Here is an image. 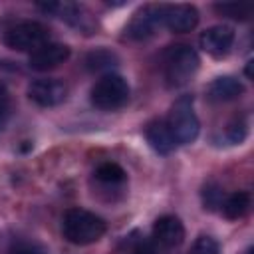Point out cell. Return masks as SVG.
<instances>
[{
    "label": "cell",
    "instance_id": "6da1fadb",
    "mask_svg": "<svg viewBox=\"0 0 254 254\" xmlns=\"http://www.w3.org/2000/svg\"><path fill=\"white\" fill-rule=\"evenodd\" d=\"M107 230V224L95 212L85 208H69L62 218V234L75 246H87L97 242Z\"/></svg>",
    "mask_w": 254,
    "mask_h": 254
},
{
    "label": "cell",
    "instance_id": "277c9868",
    "mask_svg": "<svg viewBox=\"0 0 254 254\" xmlns=\"http://www.w3.org/2000/svg\"><path fill=\"white\" fill-rule=\"evenodd\" d=\"M4 44L18 52H34L50 42V32L44 24L34 20H20L4 30Z\"/></svg>",
    "mask_w": 254,
    "mask_h": 254
},
{
    "label": "cell",
    "instance_id": "ba28073f",
    "mask_svg": "<svg viewBox=\"0 0 254 254\" xmlns=\"http://www.w3.org/2000/svg\"><path fill=\"white\" fill-rule=\"evenodd\" d=\"M198 44L208 56L224 58V56H228V52L234 44V30L230 26H224V24L210 26L200 34Z\"/></svg>",
    "mask_w": 254,
    "mask_h": 254
},
{
    "label": "cell",
    "instance_id": "2e32d148",
    "mask_svg": "<svg viewBox=\"0 0 254 254\" xmlns=\"http://www.w3.org/2000/svg\"><path fill=\"white\" fill-rule=\"evenodd\" d=\"M95 179L101 183H107V185H117V183H123L127 179V173L121 165L105 161L95 169Z\"/></svg>",
    "mask_w": 254,
    "mask_h": 254
},
{
    "label": "cell",
    "instance_id": "d6986e66",
    "mask_svg": "<svg viewBox=\"0 0 254 254\" xmlns=\"http://www.w3.org/2000/svg\"><path fill=\"white\" fill-rule=\"evenodd\" d=\"M189 254H220V246L212 236L202 234V236H198L194 240V244L190 246Z\"/></svg>",
    "mask_w": 254,
    "mask_h": 254
},
{
    "label": "cell",
    "instance_id": "30bf717a",
    "mask_svg": "<svg viewBox=\"0 0 254 254\" xmlns=\"http://www.w3.org/2000/svg\"><path fill=\"white\" fill-rule=\"evenodd\" d=\"M161 6H145L141 8L133 18L131 22L127 24L125 28V34L131 38V40H147L155 34L157 26H161Z\"/></svg>",
    "mask_w": 254,
    "mask_h": 254
},
{
    "label": "cell",
    "instance_id": "3957f363",
    "mask_svg": "<svg viewBox=\"0 0 254 254\" xmlns=\"http://www.w3.org/2000/svg\"><path fill=\"white\" fill-rule=\"evenodd\" d=\"M167 125L171 129L173 139H175L177 145H189V143H192L198 137L200 123H198V117L194 113L192 97L190 95L179 97L173 103L169 119H167Z\"/></svg>",
    "mask_w": 254,
    "mask_h": 254
},
{
    "label": "cell",
    "instance_id": "7c38bea8",
    "mask_svg": "<svg viewBox=\"0 0 254 254\" xmlns=\"http://www.w3.org/2000/svg\"><path fill=\"white\" fill-rule=\"evenodd\" d=\"M145 139L151 145V149L159 155H169L175 149L173 133L167 125V119H155L145 127Z\"/></svg>",
    "mask_w": 254,
    "mask_h": 254
},
{
    "label": "cell",
    "instance_id": "ac0fdd59",
    "mask_svg": "<svg viewBox=\"0 0 254 254\" xmlns=\"http://www.w3.org/2000/svg\"><path fill=\"white\" fill-rule=\"evenodd\" d=\"M246 133H248V123L244 121V117H234L226 125V139L230 143H242L246 139Z\"/></svg>",
    "mask_w": 254,
    "mask_h": 254
},
{
    "label": "cell",
    "instance_id": "52a82bcc",
    "mask_svg": "<svg viewBox=\"0 0 254 254\" xmlns=\"http://www.w3.org/2000/svg\"><path fill=\"white\" fill-rule=\"evenodd\" d=\"M198 24V10L190 4H167L161 8V26L171 32L185 34Z\"/></svg>",
    "mask_w": 254,
    "mask_h": 254
},
{
    "label": "cell",
    "instance_id": "e0dca14e",
    "mask_svg": "<svg viewBox=\"0 0 254 254\" xmlns=\"http://www.w3.org/2000/svg\"><path fill=\"white\" fill-rule=\"evenodd\" d=\"M214 10L222 16L234 18V20H248L252 16V4H244V2H222V4H214Z\"/></svg>",
    "mask_w": 254,
    "mask_h": 254
},
{
    "label": "cell",
    "instance_id": "7a4b0ae2",
    "mask_svg": "<svg viewBox=\"0 0 254 254\" xmlns=\"http://www.w3.org/2000/svg\"><path fill=\"white\" fill-rule=\"evenodd\" d=\"M165 81L169 87L185 85L198 69V56L190 46H171L163 60Z\"/></svg>",
    "mask_w": 254,
    "mask_h": 254
},
{
    "label": "cell",
    "instance_id": "7402d4cb",
    "mask_svg": "<svg viewBox=\"0 0 254 254\" xmlns=\"http://www.w3.org/2000/svg\"><path fill=\"white\" fill-rule=\"evenodd\" d=\"M10 254H48L44 246L36 244V242H16L12 248H10Z\"/></svg>",
    "mask_w": 254,
    "mask_h": 254
},
{
    "label": "cell",
    "instance_id": "5bb4252c",
    "mask_svg": "<svg viewBox=\"0 0 254 254\" xmlns=\"http://www.w3.org/2000/svg\"><path fill=\"white\" fill-rule=\"evenodd\" d=\"M220 208H222L224 218H228V220H238V218H242V216L248 212V208H250V194H248L246 190H236V192L228 194L226 198H222Z\"/></svg>",
    "mask_w": 254,
    "mask_h": 254
},
{
    "label": "cell",
    "instance_id": "ffe728a7",
    "mask_svg": "<svg viewBox=\"0 0 254 254\" xmlns=\"http://www.w3.org/2000/svg\"><path fill=\"white\" fill-rule=\"evenodd\" d=\"M202 204L208 210H212V208L222 204V190H220L218 185H214V183L204 185V189H202Z\"/></svg>",
    "mask_w": 254,
    "mask_h": 254
},
{
    "label": "cell",
    "instance_id": "9a60e30c",
    "mask_svg": "<svg viewBox=\"0 0 254 254\" xmlns=\"http://www.w3.org/2000/svg\"><path fill=\"white\" fill-rule=\"evenodd\" d=\"M113 65H117V56L113 52H109V50L99 48V50H93V52H89L85 56V67L91 69V71L109 69Z\"/></svg>",
    "mask_w": 254,
    "mask_h": 254
},
{
    "label": "cell",
    "instance_id": "44dd1931",
    "mask_svg": "<svg viewBox=\"0 0 254 254\" xmlns=\"http://www.w3.org/2000/svg\"><path fill=\"white\" fill-rule=\"evenodd\" d=\"M10 115V91L4 81H0V129L6 125V119Z\"/></svg>",
    "mask_w": 254,
    "mask_h": 254
},
{
    "label": "cell",
    "instance_id": "9c48e42d",
    "mask_svg": "<svg viewBox=\"0 0 254 254\" xmlns=\"http://www.w3.org/2000/svg\"><path fill=\"white\" fill-rule=\"evenodd\" d=\"M67 58H69V46L60 44V42H48L30 54L28 64L36 71H48V69L62 65Z\"/></svg>",
    "mask_w": 254,
    "mask_h": 254
},
{
    "label": "cell",
    "instance_id": "8992f818",
    "mask_svg": "<svg viewBox=\"0 0 254 254\" xmlns=\"http://www.w3.org/2000/svg\"><path fill=\"white\" fill-rule=\"evenodd\" d=\"M67 95V85L56 77H40L28 85V97L40 107H56Z\"/></svg>",
    "mask_w": 254,
    "mask_h": 254
},
{
    "label": "cell",
    "instance_id": "603a6c76",
    "mask_svg": "<svg viewBox=\"0 0 254 254\" xmlns=\"http://www.w3.org/2000/svg\"><path fill=\"white\" fill-rule=\"evenodd\" d=\"M131 254H157V250H155L151 244L141 242V244H137V246L133 248V252H131Z\"/></svg>",
    "mask_w": 254,
    "mask_h": 254
},
{
    "label": "cell",
    "instance_id": "5b68a950",
    "mask_svg": "<svg viewBox=\"0 0 254 254\" xmlns=\"http://www.w3.org/2000/svg\"><path fill=\"white\" fill-rule=\"evenodd\" d=\"M129 101V83L117 73H105L91 87V103L101 111H115Z\"/></svg>",
    "mask_w": 254,
    "mask_h": 254
},
{
    "label": "cell",
    "instance_id": "4fadbf2b",
    "mask_svg": "<svg viewBox=\"0 0 254 254\" xmlns=\"http://www.w3.org/2000/svg\"><path fill=\"white\" fill-rule=\"evenodd\" d=\"M242 93H244V85L232 75H220V77L212 79L210 85H208V91H206L208 99L214 101V103H224V101L238 99Z\"/></svg>",
    "mask_w": 254,
    "mask_h": 254
},
{
    "label": "cell",
    "instance_id": "8fae6325",
    "mask_svg": "<svg viewBox=\"0 0 254 254\" xmlns=\"http://www.w3.org/2000/svg\"><path fill=\"white\" fill-rule=\"evenodd\" d=\"M153 238L163 248H175L181 246L185 240V226L179 216L165 214L155 220L153 224Z\"/></svg>",
    "mask_w": 254,
    "mask_h": 254
}]
</instances>
